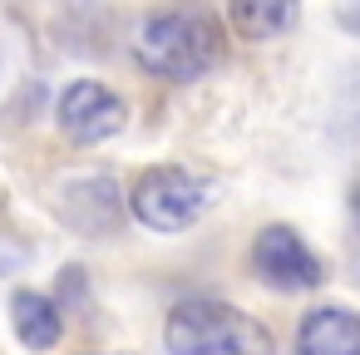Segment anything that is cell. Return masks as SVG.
I'll use <instances>...</instances> for the list:
<instances>
[{"label":"cell","mask_w":360,"mask_h":355,"mask_svg":"<svg viewBox=\"0 0 360 355\" xmlns=\"http://www.w3.org/2000/svg\"><path fill=\"white\" fill-rule=\"evenodd\" d=\"M350 79H355V89H360V65H355V70H350Z\"/></svg>","instance_id":"30bf717a"},{"label":"cell","mask_w":360,"mask_h":355,"mask_svg":"<svg viewBox=\"0 0 360 355\" xmlns=\"http://www.w3.org/2000/svg\"><path fill=\"white\" fill-rule=\"evenodd\" d=\"M134 60L153 79H202L217 65V30L202 15H148L134 35Z\"/></svg>","instance_id":"7a4b0ae2"},{"label":"cell","mask_w":360,"mask_h":355,"mask_svg":"<svg viewBox=\"0 0 360 355\" xmlns=\"http://www.w3.org/2000/svg\"><path fill=\"white\" fill-rule=\"evenodd\" d=\"M252 271L266 281V286H276V291H311V286H321V276H326V266H321V257L301 242V232H291V227H266L257 242H252Z\"/></svg>","instance_id":"5b68a950"},{"label":"cell","mask_w":360,"mask_h":355,"mask_svg":"<svg viewBox=\"0 0 360 355\" xmlns=\"http://www.w3.org/2000/svg\"><path fill=\"white\" fill-rule=\"evenodd\" d=\"M11 321H15V335L30 345V350H50L60 345L65 335V321H60V306L40 291H15L11 296Z\"/></svg>","instance_id":"ba28073f"},{"label":"cell","mask_w":360,"mask_h":355,"mask_svg":"<svg viewBox=\"0 0 360 355\" xmlns=\"http://www.w3.org/2000/svg\"><path fill=\"white\" fill-rule=\"evenodd\" d=\"M212 202H217V188H212L207 178H198V173H188V168H168V163L139 173V183H134V193H129V212H134L143 227H153V232H183V227H193Z\"/></svg>","instance_id":"3957f363"},{"label":"cell","mask_w":360,"mask_h":355,"mask_svg":"<svg viewBox=\"0 0 360 355\" xmlns=\"http://www.w3.org/2000/svg\"><path fill=\"white\" fill-rule=\"evenodd\" d=\"M335 20H340L350 35H360V0H345V6L335 11Z\"/></svg>","instance_id":"9c48e42d"},{"label":"cell","mask_w":360,"mask_h":355,"mask_svg":"<svg viewBox=\"0 0 360 355\" xmlns=\"http://www.w3.org/2000/svg\"><path fill=\"white\" fill-rule=\"evenodd\" d=\"M60 129L75 138V143H104L114 138L124 124H129V104L109 89V84H94V79H75L65 94H60V109H55Z\"/></svg>","instance_id":"277c9868"},{"label":"cell","mask_w":360,"mask_h":355,"mask_svg":"<svg viewBox=\"0 0 360 355\" xmlns=\"http://www.w3.org/2000/svg\"><path fill=\"white\" fill-rule=\"evenodd\" d=\"M163 335H168L173 355H276V340L266 335V325L242 316L227 301H183V306H173Z\"/></svg>","instance_id":"6da1fadb"},{"label":"cell","mask_w":360,"mask_h":355,"mask_svg":"<svg viewBox=\"0 0 360 355\" xmlns=\"http://www.w3.org/2000/svg\"><path fill=\"white\" fill-rule=\"evenodd\" d=\"M296 355H360V316L350 306H316L296 330Z\"/></svg>","instance_id":"8992f818"},{"label":"cell","mask_w":360,"mask_h":355,"mask_svg":"<svg viewBox=\"0 0 360 355\" xmlns=\"http://www.w3.org/2000/svg\"><path fill=\"white\" fill-rule=\"evenodd\" d=\"M301 0H227V20L242 40H276L296 25Z\"/></svg>","instance_id":"52a82bcc"}]
</instances>
